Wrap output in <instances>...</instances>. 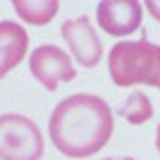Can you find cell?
I'll list each match as a JSON object with an SVG mask.
<instances>
[{
    "instance_id": "3957f363",
    "label": "cell",
    "mask_w": 160,
    "mask_h": 160,
    "mask_svg": "<svg viewBox=\"0 0 160 160\" xmlns=\"http://www.w3.org/2000/svg\"><path fill=\"white\" fill-rule=\"evenodd\" d=\"M43 136L24 115H0V160H41Z\"/></svg>"
},
{
    "instance_id": "5b68a950",
    "label": "cell",
    "mask_w": 160,
    "mask_h": 160,
    "mask_svg": "<svg viewBox=\"0 0 160 160\" xmlns=\"http://www.w3.org/2000/svg\"><path fill=\"white\" fill-rule=\"evenodd\" d=\"M60 33L65 43L69 46V53L81 67H96L103 58V43L96 36L93 27L88 17H77V19H67L65 24L60 27Z\"/></svg>"
},
{
    "instance_id": "277c9868",
    "label": "cell",
    "mask_w": 160,
    "mask_h": 160,
    "mask_svg": "<svg viewBox=\"0 0 160 160\" xmlns=\"http://www.w3.org/2000/svg\"><path fill=\"white\" fill-rule=\"evenodd\" d=\"M29 69L36 77V81L43 84L48 91H55L60 84L72 81L77 77L72 58L58 46H38L29 55Z\"/></svg>"
},
{
    "instance_id": "9c48e42d",
    "label": "cell",
    "mask_w": 160,
    "mask_h": 160,
    "mask_svg": "<svg viewBox=\"0 0 160 160\" xmlns=\"http://www.w3.org/2000/svg\"><path fill=\"white\" fill-rule=\"evenodd\" d=\"M122 117L129 124H143L153 117V103L148 96H143L141 91H134L127 98V103L122 105Z\"/></svg>"
},
{
    "instance_id": "4fadbf2b",
    "label": "cell",
    "mask_w": 160,
    "mask_h": 160,
    "mask_svg": "<svg viewBox=\"0 0 160 160\" xmlns=\"http://www.w3.org/2000/svg\"><path fill=\"white\" fill-rule=\"evenodd\" d=\"M158 88H160V86H158Z\"/></svg>"
},
{
    "instance_id": "52a82bcc",
    "label": "cell",
    "mask_w": 160,
    "mask_h": 160,
    "mask_svg": "<svg viewBox=\"0 0 160 160\" xmlns=\"http://www.w3.org/2000/svg\"><path fill=\"white\" fill-rule=\"evenodd\" d=\"M29 53L27 29L17 22H0V79L19 65Z\"/></svg>"
},
{
    "instance_id": "30bf717a",
    "label": "cell",
    "mask_w": 160,
    "mask_h": 160,
    "mask_svg": "<svg viewBox=\"0 0 160 160\" xmlns=\"http://www.w3.org/2000/svg\"><path fill=\"white\" fill-rule=\"evenodd\" d=\"M143 5H146L148 12L153 14V19H158V22H160V0H146Z\"/></svg>"
},
{
    "instance_id": "ba28073f",
    "label": "cell",
    "mask_w": 160,
    "mask_h": 160,
    "mask_svg": "<svg viewBox=\"0 0 160 160\" xmlns=\"http://www.w3.org/2000/svg\"><path fill=\"white\" fill-rule=\"evenodd\" d=\"M12 7L19 14V19L33 27H43L53 22V17L60 10V2L58 0H12Z\"/></svg>"
},
{
    "instance_id": "7c38bea8",
    "label": "cell",
    "mask_w": 160,
    "mask_h": 160,
    "mask_svg": "<svg viewBox=\"0 0 160 160\" xmlns=\"http://www.w3.org/2000/svg\"><path fill=\"white\" fill-rule=\"evenodd\" d=\"M103 160H134V158H124V155H115V158H103Z\"/></svg>"
},
{
    "instance_id": "7a4b0ae2",
    "label": "cell",
    "mask_w": 160,
    "mask_h": 160,
    "mask_svg": "<svg viewBox=\"0 0 160 160\" xmlns=\"http://www.w3.org/2000/svg\"><path fill=\"white\" fill-rule=\"evenodd\" d=\"M108 69L117 86H160V46L151 41H120L108 55Z\"/></svg>"
},
{
    "instance_id": "8992f818",
    "label": "cell",
    "mask_w": 160,
    "mask_h": 160,
    "mask_svg": "<svg viewBox=\"0 0 160 160\" xmlns=\"http://www.w3.org/2000/svg\"><path fill=\"white\" fill-rule=\"evenodd\" d=\"M141 12L139 0H103L96 7L100 29L110 36H132L141 27Z\"/></svg>"
},
{
    "instance_id": "8fae6325",
    "label": "cell",
    "mask_w": 160,
    "mask_h": 160,
    "mask_svg": "<svg viewBox=\"0 0 160 160\" xmlns=\"http://www.w3.org/2000/svg\"><path fill=\"white\" fill-rule=\"evenodd\" d=\"M155 148H158V153H160V124L155 129Z\"/></svg>"
},
{
    "instance_id": "6da1fadb",
    "label": "cell",
    "mask_w": 160,
    "mask_h": 160,
    "mask_svg": "<svg viewBox=\"0 0 160 160\" xmlns=\"http://www.w3.org/2000/svg\"><path fill=\"white\" fill-rule=\"evenodd\" d=\"M112 110L91 93L67 96L55 105L48 134L53 146L67 158H88L98 153L112 136Z\"/></svg>"
}]
</instances>
